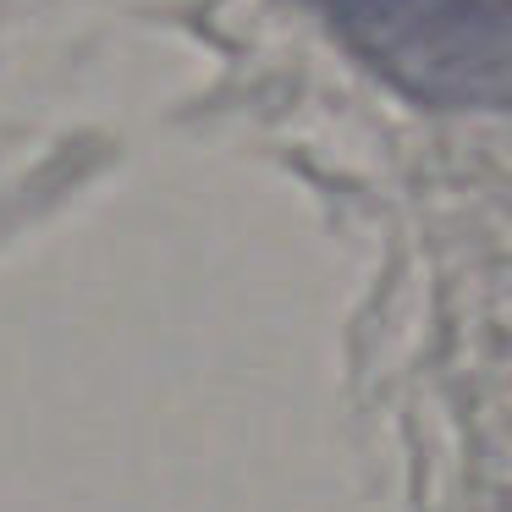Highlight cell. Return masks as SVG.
<instances>
[{
    "label": "cell",
    "instance_id": "obj_1",
    "mask_svg": "<svg viewBox=\"0 0 512 512\" xmlns=\"http://www.w3.org/2000/svg\"><path fill=\"white\" fill-rule=\"evenodd\" d=\"M342 39L408 100L496 111L507 100V0H331Z\"/></svg>",
    "mask_w": 512,
    "mask_h": 512
}]
</instances>
